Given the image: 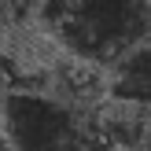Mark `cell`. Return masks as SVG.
<instances>
[{"instance_id":"6da1fadb","label":"cell","mask_w":151,"mask_h":151,"mask_svg":"<svg viewBox=\"0 0 151 151\" xmlns=\"http://www.w3.org/2000/svg\"><path fill=\"white\" fill-rule=\"evenodd\" d=\"M55 44L81 66H114L151 37V0H37Z\"/></svg>"},{"instance_id":"7a4b0ae2","label":"cell","mask_w":151,"mask_h":151,"mask_svg":"<svg viewBox=\"0 0 151 151\" xmlns=\"http://www.w3.org/2000/svg\"><path fill=\"white\" fill-rule=\"evenodd\" d=\"M0 137L15 151H96V118L52 88L19 85L0 96Z\"/></svg>"},{"instance_id":"3957f363","label":"cell","mask_w":151,"mask_h":151,"mask_svg":"<svg viewBox=\"0 0 151 151\" xmlns=\"http://www.w3.org/2000/svg\"><path fill=\"white\" fill-rule=\"evenodd\" d=\"M107 92L111 103H125V107H144L151 111V37L129 48L114 66H107Z\"/></svg>"},{"instance_id":"277c9868","label":"cell","mask_w":151,"mask_h":151,"mask_svg":"<svg viewBox=\"0 0 151 151\" xmlns=\"http://www.w3.org/2000/svg\"><path fill=\"white\" fill-rule=\"evenodd\" d=\"M0 151H15V147H11V144H7V140H4V137H0Z\"/></svg>"}]
</instances>
